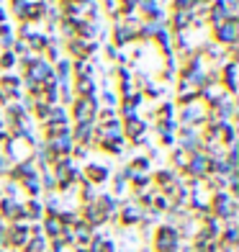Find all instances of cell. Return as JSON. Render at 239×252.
Here are the masks:
<instances>
[{
  "mask_svg": "<svg viewBox=\"0 0 239 252\" xmlns=\"http://www.w3.org/2000/svg\"><path fill=\"white\" fill-rule=\"evenodd\" d=\"M180 245H183V237H180L178 226H170L165 221L152 229L149 242H147V247H149L152 252H178Z\"/></svg>",
  "mask_w": 239,
  "mask_h": 252,
  "instance_id": "obj_1",
  "label": "cell"
},
{
  "mask_svg": "<svg viewBox=\"0 0 239 252\" xmlns=\"http://www.w3.org/2000/svg\"><path fill=\"white\" fill-rule=\"evenodd\" d=\"M98 111H100L98 98H75L67 106V113H70L72 124H95Z\"/></svg>",
  "mask_w": 239,
  "mask_h": 252,
  "instance_id": "obj_2",
  "label": "cell"
},
{
  "mask_svg": "<svg viewBox=\"0 0 239 252\" xmlns=\"http://www.w3.org/2000/svg\"><path fill=\"white\" fill-rule=\"evenodd\" d=\"M209 36L213 44H219V47H237L239 41V18H229L224 21V24H216L209 29Z\"/></svg>",
  "mask_w": 239,
  "mask_h": 252,
  "instance_id": "obj_3",
  "label": "cell"
},
{
  "mask_svg": "<svg viewBox=\"0 0 239 252\" xmlns=\"http://www.w3.org/2000/svg\"><path fill=\"white\" fill-rule=\"evenodd\" d=\"M3 155L10 159V165L26 162V159H33V144L26 142L24 136H18V139H8L5 147H3Z\"/></svg>",
  "mask_w": 239,
  "mask_h": 252,
  "instance_id": "obj_4",
  "label": "cell"
},
{
  "mask_svg": "<svg viewBox=\"0 0 239 252\" xmlns=\"http://www.w3.org/2000/svg\"><path fill=\"white\" fill-rule=\"evenodd\" d=\"M211 175V159L206 152H193L188 165L183 170V178H190V180H206Z\"/></svg>",
  "mask_w": 239,
  "mask_h": 252,
  "instance_id": "obj_5",
  "label": "cell"
},
{
  "mask_svg": "<svg viewBox=\"0 0 239 252\" xmlns=\"http://www.w3.org/2000/svg\"><path fill=\"white\" fill-rule=\"evenodd\" d=\"M144 219V209L136 206L131 198H123L121 201V209H119V226L121 229H136Z\"/></svg>",
  "mask_w": 239,
  "mask_h": 252,
  "instance_id": "obj_6",
  "label": "cell"
},
{
  "mask_svg": "<svg viewBox=\"0 0 239 252\" xmlns=\"http://www.w3.org/2000/svg\"><path fill=\"white\" fill-rule=\"evenodd\" d=\"M31 239V224L29 221H13V224H8V232H5V242L8 247H13V250H24L26 242Z\"/></svg>",
  "mask_w": 239,
  "mask_h": 252,
  "instance_id": "obj_7",
  "label": "cell"
},
{
  "mask_svg": "<svg viewBox=\"0 0 239 252\" xmlns=\"http://www.w3.org/2000/svg\"><path fill=\"white\" fill-rule=\"evenodd\" d=\"M83 178L90 183V186H106L108 178H111V167L106 162H95V159H88V162L83 165Z\"/></svg>",
  "mask_w": 239,
  "mask_h": 252,
  "instance_id": "obj_8",
  "label": "cell"
},
{
  "mask_svg": "<svg viewBox=\"0 0 239 252\" xmlns=\"http://www.w3.org/2000/svg\"><path fill=\"white\" fill-rule=\"evenodd\" d=\"M136 41V29L126 26V24H113L108 26V44H113L116 49H126Z\"/></svg>",
  "mask_w": 239,
  "mask_h": 252,
  "instance_id": "obj_9",
  "label": "cell"
},
{
  "mask_svg": "<svg viewBox=\"0 0 239 252\" xmlns=\"http://www.w3.org/2000/svg\"><path fill=\"white\" fill-rule=\"evenodd\" d=\"M0 219L8 221V224H13V221H26V219H24V201L0 196Z\"/></svg>",
  "mask_w": 239,
  "mask_h": 252,
  "instance_id": "obj_10",
  "label": "cell"
},
{
  "mask_svg": "<svg viewBox=\"0 0 239 252\" xmlns=\"http://www.w3.org/2000/svg\"><path fill=\"white\" fill-rule=\"evenodd\" d=\"M44 147H47V152L52 155V159L54 157H70L75 142H72L70 134H62V136H54V139H44Z\"/></svg>",
  "mask_w": 239,
  "mask_h": 252,
  "instance_id": "obj_11",
  "label": "cell"
},
{
  "mask_svg": "<svg viewBox=\"0 0 239 252\" xmlns=\"http://www.w3.org/2000/svg\"><path fill=\"white\" fill-rule=\"evenodd\" d=\"M72 142L80 147H90L93 150V136H95V124H72L70 126Z\"/></svg>",
  "mask_w": 239,
  "mask_h": 252,
  "instance_id": "obj_12",
  "label": "cell"
},
{
  "mask_svg": "<svg viewBox=\"0 0 239 252\" xmlns=\"http://www.w3.org/2000/svg\"><path fill=\"white\" fill-rule=\"evenodd\" d=\"M72 93H75V98H98V93H100L98 80L95 77H75Z\"/></svg>",
  "mask_w": 239,
  "mask_h": 252,
  "instance_id": "obj_13",
  "label": "cell"
},
{
  "mask_svg": "<svg viewBox=\"0 0 239 252\" xmlns=\"http://www.w3.org/2000/svg\"><path fill=\"white\" fill-rule=\"evenodd\" d=\"M24 219L29 224H41V219H44L41 198H24Z\"/></svg>",
  "mask_w": 239,
  "mask_h": 252,
  "instance_id": "obj_14",
  "label": "cell"
},
{
  "mask_svg": "<svg viewBox=\"0 0 239 252\" xmlns=\"http://www.w3.org/2000/svg\"><path fill=\"white\" fill-rule=\"evenodd\" d=\"M209 29L216 26V24H224V21H229V10H226V0H213V3L209 5Z\"/></svg>",
  "mask_w": 239,
  "mask_h": 252,
  "instance_id": "obj_15",
  "label": "cell"
},
{
  "mask_svg": "<svg viewBox=\"0 0 239 252\" xmlns=\"http://www.w3.org/2000/svg\"><path fill=\"white\" fill-rule=\"evenodd\" d=\"M41 232H44V237H47V239L62 237L64 226H62V221H60V216H44V219H41Z\"/></svg>",
  "mask_w": 239,
  "mask_h": 252,
  "instance_id": "obj_16",
  "label": "cell"
},
{
  "mask_svg": "<svg viewBox=\"0 0 239 252\" xmlns=\"http://www.w3.org/2000/svg\"><path fill=\"white\" fill-rule=\"evenodd\" d=\"M188 159H190V155H188L185 150H180L178 144L173 147V150H170V167H173L175 173L183 175V170H185V165H188Z\"/></svg>",
  "mask_w": 239,
  "mask_h": 252,
  "instance_id": "obj_17",
  "label": "cell"
},
{
  "mask_svg": "<svg viewBox=\"0 0 239 252\" xmlns=\"http://www.w3.org/2000/svg\"><path fill=\"white\" fill-rule=\"evenodd\" d=\"M108 183H111V190H108V193H113L116 198H123V196L129 193V180L123 178V175L119 173V170H116V173H111Z\"/></svg>",
  "mask_w": 239,
  "mask_h": 252,
  "instance_id": "obj_18",
  "label": "cell"
},
{
  "mask_svg": "<svg viewBox=\"0 0 239 252\" xmlns=\"http://www.w3.org/2000/svg\"><path fill=\"white\" fill-rule=\"evenodd\" d=\"M129 167L134 170V173H152V162H149V157L142 155V152H136L131 159H129Z\"/></svg>",
  "mask_w": 239,
  "mask_h": 252,
  "instance_id": "obj_19",
  "label": "cell"
},
{
  "mask_svg": "<svg viewBox=\"0 0 239 252\" xmlns=\"http://www.w3.org/2000/svg\"><path fill=\"white\" fill-rule=\"evenodd\" d=\"M21 252H49V239L44 234H33Z\"/></svg>",
  "mask_w": 239,
  "mask_h": 252,
  "instance_id": "obj_20",
  "label": "cell"
},
{
  "mask_svg": "<svg viewBox=\"0 0 239 252\" xmlns=\"http://www.w3.org/2000/svg\"><path fill=\"white\" fill-rule=\"evenodd\" d=\"M219 242L221 245H239V229H237V224H224L221 234H219Z\"/></svg>",
  "mask_w": 239,
  "mask_h": 252,
  "instance_id": "obj_21",
  "label": "cell"
},
{
  "mask_svg": "<svg viewBox=\"0 0 239 252\" xmlns=\"http://www.w3.org/2000/svg\"><path fill=\"white\" fill-rule=\"evenodd\" d=\"M98 103H100V108H119L121 98H119L116 90H100V93H98Z\"/></svg>",
  "mask_w": 239,
  "mask_h": 252,
  "instance_id": "obj_22",
  "label": "cell"
},
{
  "mask_svg": "<svg viewBox=\"0 0 239 252\" xmlns=\"http://www.w3.org/2000/svg\"><path fill=\"white\" fill-rule=\"evenodd\" d=\"M57 216H60L62 226H67V229H70V226H75V224L80 221V209H62V211L57 214Z\"/></svg>",
  "mask_w": 239,
  "mask_h": 252,
  "instance_id": "obj_23",
  "label": "cell"
},
{
  "mask_svg": "<svg viewBox=\"0 0 239 252\" xmlns=\"http://www.w3.org/2000/svg\"><path fill=\"white\" fill-rule=\"evenodd\" d=\"M196 0H167V10H193Z\"/></svg>",
  "mask_w": 239,
  "mask_h": 252,
  "instance_id": "obj_24",
  "label": "cell"
},
{
  "mask_svg": "<svg viewBox=\"0 0 239 252\" xmlns=\"http://www.w3.org/2000/svg\"><path fill=\"white\" fill-rule=\"evenodd\" d=\"M10 167H13V165H10V159H8L3 152H0V175L8 178V170H10Z\"/></svg>",
  "mask_w": 239,
  "mask_h": 252,
  "instance_id": "obj_25",
  "label": "cell"
},
{
  "mask_svg": "<svg viewBox=\"0 0 239 252\" xmlns=\"http://www.w3.org/2000/svg\"><path fill=\"white\" fill-rule=\"evenodd\" d=\"M5 21H10V16H8L5 5H0V24H5Z\"/></svg>",
  "mask_w": 239,
  "mask_h": 252,
  "instance_id": "obj_26",
  "label": "cell"
}]
</instances>
